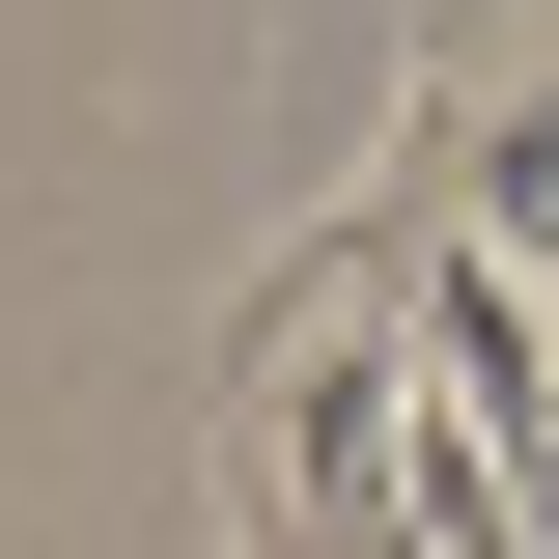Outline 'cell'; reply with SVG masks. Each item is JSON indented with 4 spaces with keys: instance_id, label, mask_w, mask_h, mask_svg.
<instances>
[{
    "instance_id": "6da1fadb",
    "label": "cell",
    "mask_w": 559,
    "mask_h": 559,
    "mask_svg": "<svg viewBox=\"0 0 559 559\" xmlns=\"http://www.w3.org/2000/svg\"><path fill=\"white\" fill-rule=\"evenodd\" d=\"M224 503H252V532H503L476 364H448V197H419V168L336 252L252 280V336H224Z\"/></svg>"
}]
</instances>
